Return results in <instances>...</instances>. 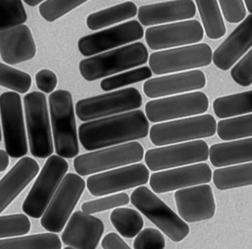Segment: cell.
I'll list each match as a JSON object with an SVG mask.
<instances>
[{
	"mask_svg": "<svg viewBox=\"0 0 252 249\" xmlns=\"http://www.w3.org/2000/svg\"><path fill=\"white\" fill-rule=\"evenodd\" d=\"M150 123L141 110L132 111L81 124L79 138L88 151L145 138Z\"/></svg>",
	"mask_w": 252,
	"mask_h": 249,
	"instance_id": "1",
	"label": "cell"
},
{
	"mask_svg": "<svg viewBox=\"0 0 252 249\" xmlns=\"http://www.w3.org/2000/svg\"><path fill=\"white\" fill-rule=\"evenodd\" d=\"M149 52L142 42H135L82 60L79 69L87 81H94L145 64Z\"/></svg>",
	"mask_w": 252,
	"mask_h": 249,
	"instance_id": "2",
	"label": "cell"
},
{
	"mask_svg": "<svg viewBox=\"0 0 252 249\" xmlns=\"http://www.w3.org/2000/svg\"><path fill=\"white\" fill-rule=\"evenodd\" d=\"M49 107L56 153L64 159H72L79 154V145L71 93L54 91L49 97Z\"/></svg>",
	"mask_w": 252,
	"mask_h": 249,
	"instance_id": "3",
	"label": "cell"
},
{
	"mask_svg": "<svg viewBox=\"0 0 252 249\" xmlns=\"http://www.w3.org/2000/svg\"><path fill=\"white\" fill-rule=\"evenodd\" d=\"M129 198L136 209L175 243L183 241L189 234L188 224L147 187L135 189Z\"/></svg>",
	"mask_w": 252,
	"mask_h": 249,
	"instance_id": "4",
	"label": "cell"
},
{
	"mask_svg": "<svg viewBox=\"0 0 252 249\" xmlns=\"http://www.w3.org/2000/svg\"><path fill=\"white\" fill-rule=\"evenodd\" d=\"M216 128L215 117L203 114L156 124L149 132L153 144L161 147L213 137Z\"/></svg>",
	"mask_w": 252,
	"mask_h": 249,
	"instance_id": "5",
	"label": "cell"
},
{
	"mask_svg": "<svg viewBox=\"0 0 252 249\" xmlns=\"http://www.w3.org/2000/svg\"><path fill=\"white\" fill-rule=\"evenodd\" d=\"M68 169L64 158L57 155L48 157L23 202L22 209L26 215L35 219L42 218Z\"/></svg>",
	"mask_w": 252,
	"mask_h": 249,
	"instance_id": "6",
	"label": "cell"
},
{
	"mask_svg": "<svg viewBox=\"0 0 252 249\" xmlns=\"http://www.w3.org/2000/svg\"><path fill=\"white\" fill-rule=\"evenodd\" d=\"M23 100L31 153L39 159L50 157L54 147L46 96L33 91L26 94Z\"/></svg>",
	"mask_w": 252,
	"mask_h": 249,
	"instance_id": "7",
	"label": "cell"
},
{
	"mask_svg": "<svg viewBox=\"0 0 252 249\" xmlns=\"http://www.w3.org/2000/svg\"><path fill=\"white\" fill-rule=\"evenodd\" d=\"M144 149L138 141H131L76 156L73 166L80 176L133 165L141 162Z\"/></svg>",
	"mask_w": 252,
	"mask_h": 249,
	"instance_id": "8",
	"label": "cell"
},
{
	"mask_svg": "<svg viewBox=\"0 0 252 249\" xmlns=\"http://www.w3.org/2000/svg\"><path fill=\"white\" fill-rule=\"evenodd\" d=\"M142 102L140 91L129 87L79 100L76 104V113L81 121L89 122L135 111L142 106Z\"/></svg>",
	"mask_w": 252,
	"mask_h": 249,
	"instance_id": "9",
	"label": "cell"
},
{
	"mask_svg": "<svg viewBox=\"0 0 252 249\" xmlns=\"http://www.w3.org/2000/svg\"><path fill=\"white\" fill-rule=\"evenodd\" d=\"M86 187L85 180L78 174L64 175L55 195L41 218V225L51 233H60L65 226L72 212Z\"/></svg>",
	"mask_w": 252,
	"mask_h": 249,
	"instance_id": "10",
	"label": "cell"
},
{
	"mask_svg": "<svg viewBox=\"0 0 252 249\" xmlns=\"http://www.w3.org/2000/svg\"><path fill=\"white\" fill-rule=\"evenodd\" d=\"M212 50L206 43L155 52L150 55L149 65L155 75H161L209 66Z\"/></svg>",
	"mask_w": 252,
	"mask_h": 249,
	"instance_id": "11",
	"label": "cell"
},
{
	"mask_svg": "<svg viewBox=\"0 0 252 249\" xmlns=\"http://www.w3.org/2000/svg\"><path fill=\"white\" fill-rule=\"evenodd\" d=\"M0 116L2 121L5 151L15 159L28 153L27 138L21 97L15 91L0 95Z\"/></svg>",
	"mask_w": 252,
	"mask_h": 249,
	"instance_id": "12",
	"label": "cell"
},
{
	"mask_svg": "<svg viewBox=\"0 0 252 249\" xmlns=\"http://www.w3.org/2000/svg\"><path fill=\"white\" fill-rule=\"evenodd\" d=\"M209 148L204 140H194L150 149L146 152L144 159L150 170H165L206 162Z\"/></svg>",
	"mask_w": 252,
	"mask_h": 249,
	"instance_id": "13",
	"label": "cell"
},
{
	"mask_svg": "<svg viewBox=\"0 0 252 249\" xmlns=\"http://www.w3.org/2000/svg\"><path fill=\"white\" fill-rule=\"evenodd\" d=\"M209 106L207 95L202 91H194L150 100L145 106L146 116L154 123L164 122L202 114L207 111Z\"/></svg>",
	"mask_w": 252,
	"mask_h": 249,
	"instance_id": "14",
	"label": "cell"
},
{
	"mask_svg": "<svg viewBox=\"0 0 252 249\" xmlns=\"http://www.w3.org/2000/svg\"><path fill=\"white\" fill-rule=\"evenodd\" d=\"M149 179L148 168L138 163L91 175L87 179L86 186L92 195L100 197L141 187Z\"/></svg>",
	"mask_w": 252,
	"mask_h": 249,
	"instance_id": "15",
	"label": "cell"
},
{
	"mask_svg": "<svg viewBox=\"0 0 252 249\" xmlns=\"http://www.w3.org/2000/svg\"><path fill=\"white\" fill-rule=\"evenodd\" d=\"M144 35V29L139 22L129 21L82 37L78 48L81 54L88 57L138 41Z\"/></svg>",
	"mask_w": 252,
	"mask_h": 249,
	"instance_id": "16",
	"label": "cell"
},
{
	"mask_svg": "<svg viewBox=\"0 0 252 249\" xmlns=\"http://www.w3.org/2000/svg\"><path fill=\"white\" fill-rule=\"evenodd\" d=\"M203 36L204 30L198 21L187 20L149 28L145 40L151 50H159L197 44Z\"/></svg>",
	"mask_w": 252,
	"mask_h": 249,
	"instance_id": "17",
	"label": "cell"
},
{
	"mask_svg": "<svg viewBox=\"0 0 252 249\" xmlns=\"http://www.w3.org/2000/svg\"><path fill=\"white\" fill-rule=\"evenodd\" d=\"M212 178V169L203 162L154 172L149 181L153 191L160 194L207 184Z\"/></svg>",
	"mask_w": 252,
	"mask_h": 249,
	"instance_id": "18",
	"label": "cell"
},
{
	"mask_svg": "<svg viewBox=\"0 0 252 249\" xmlns=\"http://www.w3.org/2000/svg\"><path fill=\"white\" fill-rule=\"evenodd\" d=\"M174 198L179 217L186 222H201L215 216L216 203L213 190L209 184L177 190Z\"/></svg>",
	"mask_w": 252,
	"mask_h": 249,
	"instance_id": "19",
	"label": "cell"
},
{
	"mask_svg": "<svg viewBox=\"0 0 252 249\" xmlns=\"http://www.w3.org/2000/svg\"><path fill=\"white\" fill-rule=\"evenodd\" d=\"M104 232L101 220L77 211L69 220L62 234V240L76 249H96Z\"/></svg>",
	"mask_w": 252,
	"mask_h": 249,
	"instance_id": "20",
	"label": "cell"
},
{
	"mask_svg": "<svg viewBox=\"0 0 252 249\" xmlns=\"http://www.w3.org/2000/svg\"><path fill=\"white\" fill-rule=\"evenodd\" d=\"M206 85V75L203 71L195 69L147 80L143 90L149 98H159L201 89Z\"/></svg>",
	"mask_w": 252,
	"mask_h": 249,
	"instance_id": "21",
	"label": "cell"
},
{
	"mask_svg": "<svg viewBox=\"0 0 252 249\" xmlns=\"http://www.w3.org/2000/svg\"><path fill=\"white\" fill-rule=\"evenodd\" d=\"M252 46V16L249 14L212 54L214 64L222 71L231 69Z\"/></svg>",
	"mask_w": 252,
	"mask_h": 249,
	"instance_id": "22",
	"label": "cell"
},
{
	"mask_svg": "<svg viewBox=\"0 0 252 249\" xmlns=\"http://www.w3.org/2000/svg\"><path fill=\"white\" fill-rule=\"evenodd\" d=\"M36 54V44L27 25L0 32V56L5 63L18 64L32 60Z\"/></svg>",
	"mask_w": 252,
	"mask_h": 249,
	"instance_id": "23",
	"label": "cell"
},
{
	"mask_svg": "<svg viewBox=\"0 0 252 249\" xmlns=\"http://www.w3.org/2000/svg\"><path fill=\"white\" fill-rule=\"evenodd\" d=\"M40 166L35 159L24 156L0 180V214L39 173Z\"/></svg>",
	"mask_w": 252,
	"mask_h": 249,
	"instance_id": "24",
	"label": "cell"
},
{
	"mask_svg": "<svg viewBox=\"0 0 252 249\" xmlns=\"http://www.w3.org/2000/svg\"><path fill=\"white\" fill-rule=\"evenodd\" d=\"M197 13L191 0L168 1L147 4L139 7L138 20L144 26H153L192 19Z\"/></svg>",
	"mask_w": 252,
	"mask_h": 249,
	"instance_id": "25",
	"label": "cell"
},
{
	"mask_svg": "<svg viewBox=\"0 0 252 249\" xmlns=\"http://www.w3.org/2000/svg\"><path fill=\"white\" fill-rule=\"evenodd\" d=\"M209 157L215 167L252 162V137L212 144L209 148Z\"/></svg>",
	"mask_w": 252,
	"mask_h": 249,
	"instance_id": "26",
	"label": "cell"
},
{
	"mask_svg": "<svg viewBox=\"0 0 252 249\" xmlns=\"http://www.w3.org/2000/svg\"><path fill=\"white\" fill-rule=\"evenodd\" d=\"M138 7L132 1H125L108 8L91 13L87 18V25L91 30H98L135 17Z\"/></svg>",
	"mask_w": 252,
	"mask_h": 249,
	"instance_id": "27",
	"label": "cell"
},
{
	"mask_svg": "<svg viewBox=\"0 0 252 249\" xmlns=\"http://www.w3.org/2000/svg\"><path fill=\"white\" fill-rule=\"evenodd\" d=\"M214 184L218 190H231L252 184V163L240 164L218 168L212 173Z\"/></svg>",
	"mask_w": 252,
	"mask_h": 249,
	"instance_id": "28",
	"label": "cell"
},
{
	"mask_svg": "<svg viewBox=\"0 0 252 249\" xmlns=\"http://www.w3.org/2000/svg\"><path fill=\"white\" fill-rule=\"evenodd\" d=\"M213 110L220 119L249 114L252 111V91L218 97L213 102Z\"/></svg>",
	"mask_w": 252,
	"mask_h": 249,
	"instance_id": "29",
	"label": "cell"
},
{
	"mask_svg": "<svg viewBox=\"0 0 252 249\" xmlns=\"http://www.w3.org/2000/svg\"><path fill=\"white\" fill-rule=\"evenodd\" d=\"M194 4L198 9L208 38L217 40L224 36L226 32V28L218 1L215 0H196Z\"/></svg>",
	"mask_w": 252,
	"mask_h": 249,
	"instance_id": "30",
	"label": "cell"
},
{
	"mask_svg": "<svg viewBox=\"0 0 252 249\" xmlns=\"http://www.w3.org/2000/svg\"><path fill=\"white\" fill-rule=\"evenodd\" d=\"M61 249V240L55 233H43L0 240V249Z\"/></svg>",
	"mask_w": 252,
	"mask_h": 249,
	"instance_id": "31",
	"label": "cell"
},
{
	"mask_svg": "<svg viewBox=\"0 0 252 249\" xmlns=\"http://www.w3.org/2000/svg\"><path fill=\"white\" fill-rule=\"evenodd\" d=\"M110 221L118 232L125 238H133L144 225L141 214L130 208H116L110 214Z\"/></svg>",
	"mask_w": 252,
	"mask_h": 249,
	"instance_id": "32",
	"label": "cell"
},
{
	"mask_svg": "<svg viewBox=\"0 0 252 249\" xmlns=\"http://www.w3.org/2000/svg\"><path fill=\"white\" fill-rule=\"evenodd\" d=\"M216 132L222 141L251 138L252 136V113L220 120L217 125Z\"/></svg>",
	"mask_w": 252,
	"mask_h": 249,
	"instance_id": "33",
	"label": "cell"
},
{
	"mask_svg": "<svg viewBox=\"0 0 252 249\" xmlns=\"http://www.w3.org/2000/svg\"><path fill=\"white\" fill-rule=\"evenodd\" d=\"M27 20L21 0H0V32L20 26Z\"/></svg>",
	"mask_w": 252,
	"mask_h": 249,
	"instance_id": "34",
	"label": "cell"
},
{
	"mask_svg": "<svg viewBox=\"0 0 252 249\" xmlns=\"http://www.w3.org/2000/svg\"><path fill=\"white\" fill-rule=\"evenodd\" d=\"M152 76L153 72L150 68L148 66H143L103 79L101 81L100 86L103 91H113L126 85L150 79Z\"/></svg>",
	"mask_w": 252,
	"mask_h": 249,
	"instance_id": "35",
	"label": "cell"
},
{
	"mask_svg": "<svg viewBox=\"0 0 252 249\" xmlns=\"http://www.w3.org/2000/svg\"><path fill=\"white\" fill-rule=\"evenodd\" d=\"M32 78L29 74L0 63V85L15 92L25 94L30 89Z\"/></svg>",
	"mask_w": 252,
	"mask_h": 249,
	"instance_id": "36",
	"label": "cell"
},
{
	"mask_svg": "<svg viewBox=\"0 0 252 249\" xmlns=\"http://www.w3.org/2000/svg\"><path fill=\"white\" fill-rule=\"evenodd\" d=\"M31 228L30 220L25 214L0 216V239L24 235Z\"/></svg>",
	"mask_w": 252,
	"mask_h": 249,
	"instance_id": "37",
	"label": "cell"
},
{
	"mask_svg": "<svg viewBox=\"0 0 252 249\" xmlns=\"http://www.w3.org/2000/svg\"><path fill=\"white\" fill-rule=\"evenodd\" d=\"M85 2V0H49L41 3L39 10L47 22H53Z\"/></svg>",
	"mask_w": 252,
	"mask_h": 249,
	"instance_id": "38",
	"label": "cell"
},
{
	"mask_svg": "<svg viewBox=\"0 0 252 249\" xmlns=\"http://www.w3.org/2000/svg\"><path fill=\"white\" fill-rule=\"evenodd\" d=\"M129 202L130 198L129 194L126 193H116L101 198L85 202L82 205V210L88 215H93L125 206Z\"/></svg>",
	"mask_w": 252,
	"mask_h": 249,
	"instance_id": "39",
	"label": "cell"
},
{
	"mask_svg": "<svg viewBox=\"0 0 252 249\" xmlns=\"http://www.w3.org/2000/svg\"><path fill=\"white\" fill-rule=\"evenodd\" d=\"M166 240L163 234L154 228L141 230L133 241L134 249H164Z\"/></svg>",
	"mask_w": 252,
	"mask_h": 249,
	"instance_id": "40",
	"label": "cell"
},
{
	"mask_svg": "<svg viewBox=\"0 0 252 249\" xmlns=\"http://www.w3.org/2000/svg\"><path fill=\"white\" fill-rule=\"evenodd\" d=\"M232 79L241 86L247 87L252 83V51L248 52L231 70Z\"/></svg>",
	"mask_w": 252,
	"mask_h": 249,
	"instance_id": "41",
	"label": "cell"
},
{
	"mask_svg": "<svg viewBox=\"0 0 252 249\" xmlns=\"http://www.w3.org/2000/svg\"><path fill=\"white\" fill-rule=\"evenodd\" d=\"M218 2L224 18L229 23H240L246 19V9L242 0H220Z\"/></svg>",
	"mask_w": 252,
	"mask_h": 249,
	"instance_id": "42",
	"label": "cell"
},
{
	"mask_svg": "<svg viewBox=\"0 0 252 249\" xmlns=\"http://www.w3.org/2000/svg\"><path fill=\"white\" fill-rule=\"evenodd\" d=\"M36 86L42 92L49 94L54 91L58 83V78L55 72L50 69L39 70L35 75Z\"/></svg>",
	"mask_w": 252,
	"mask_h": 249,
	"instance_id": "43",
	"label": "cell"
},
{
	"mask_svg": "<svg viewBox=\"0 0 252 249\" xmlns=\"http://www.w3.org/2000/svg\"><path fill=\"white\" fill-rule=\"evenodd\" d=\"M101 246L104 249H132L119 234L115 232L106 234L101 241Z\"/></svg>",
	"mask_w": 252,
	"mask_h": 249,
	"instance_id": "44",
	"label": "cell"
},
{
	"mask_svg": "<svg viewBox=\"0 0 252 249\" xmlns=\"http://www.w3.org/2000/svg\"><path fill=\"white\" fill-rule=\"evenodd\" d=\"M9 156L5 150L0 149V172L6 170L9 166Z\"/></svg>",
	"mask_w": 252,
	"mask_h": 249,
	"instance_id": "45",
	"label": "cell"
},
{
	"mask_svg": "<svg viewBox=\"0 0 252 249\" xmlns=\"http://www.w3.org/2000/svg\"><path fill=\"white\" fill-rule=\"evenodd\" d=\"M25 2L31 7H35V6L40 4L41 2H43V1L42 0H25Z\"/></svg>",
	"mask_w": 252,
	"mask_h": 249,
	"instance_id": "46",
	"label": "cell"
},
{
	"mask_svg": "<svg viewBox=\"0 0 252 249\" xmlns=\"http://www.w3.org/2000/svg\"><path fill=\"white\" fill-rule=\"evenodd\" d=\"M246 4V7H247L248 11L249 12L251 15L252 13V0H246V1H243Z\"/></svg>",
	"mask_w": 252,
	"mask_h": 249,
	"instance_id": "47",
	"label": "cell"
},
{
	"mask_svg": "<svg viewBox=\"0 0 252 249\" xmlns=\"http://www.w3.org/2000/svg\"><path fill=\"white\" fill-rule=\"evenodd\" d=\"M2 140V131H1V125H0V141Z\"/></svg>",
	"mask_w": 252,
	"mask_h": 249,
	"instance_id": "48",
	"label": "cell"
},
{
	"mask_svg": "<svg viewBox=\"0 0 252 249\" xmlns=\"http://www.w3.org/2000/svg\"><path fill=\"white\" fill-rule=\"evenodd\" d=\"M64 249H75V248L70 247V246H68V247L64 248Z\"/></svg>",
	"mask_w": 252,
	"mask_h": 249,
	"instance_id": "49",
	"label": "cell"
}]
</instances>
